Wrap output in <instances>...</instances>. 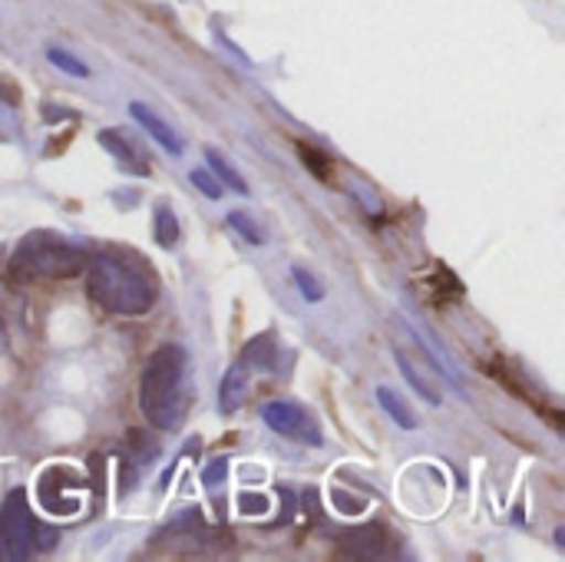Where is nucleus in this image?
Returning a JSON list of instances; mask_svg holds the SVG:
<instances>
[{
	"label": "nucleus",
	"instance_id": "obj_1",
	"mask_svg": "<svg viewBox=\"0 0 565 562\" xmlns=\"http://www.w3.org/2000/svg\"><path fill=\"white\" fill-rule=\"evenodd\" d=\"M86 268V298L109 315L136 318L156 308L159 275L156 268L132 252H96L83 262Z\"/></svg>",
	"mask_w": 565,
	"mask_h": 562
},
{
	"label": "nucleus",
	"instance_id": "obj_2",
	"mask_svg": "<svg viewBox=\"0 0 565 562\" xmlns=\"http://www.w3.org/2000/svg\"><path fill=\"white\" fill-rule=\"evenodd\" d=\"M189 351L182 344H162L149 354L139 374V411L156 431H179L189 417Z\"/></svg>",
	"mask_w": 565,
	"mask_h": 562
},
{
	"label": "nucleus",
	"instance_id": "obj_3",
	"mask_svg": "<svg viewBox=\"0 0 565 562\" xmlns=\"http://www.w3.org/2000/svg\"><path fill=\"white\" fill-rule=\"evenodd\" d=\"M86 255L63 238L60 232L50 229H33L26 232L10 258H7V278L17 285H33V282H60V278H73L83 272Z\"/></svg>",
	"mask_w": 565,
	"mask_h": 562
},
{
	"label": "nucleus",
	"instance_id": "obj_4",
	"mask_svg": "<svg viewBox=\"0 0 565 562\" xmlns=\"http://www.w3.org/2000/svg\"><path fill=\"white\" fill-rule=\"evenodd\" d=\"M56 543V530L43 527L23 490H10V497L0 507V560H30L33 553H43Z\"/></svg>",
	"mask_w": 565,
	"mask_h": 562
},
{
	"label": "nucleus",
	"instance_id": "obj_5",
	"mask_svg": "<svg viewBox=\"0 0 565 562\" xmlns=\"http://www.w3.org/2000/svg\"><path fill=\"white\" fill-rule=\"evenodd\" d=\"M262 421L268 431H275L278 437H288L295 444H308V447H324V434L321 424L295 401H268L262 407Z\"/></svg>",
	"mask_w": 565,
	"mask_h": 562
},
{
	"label": "nucleus",
	"instance_id": "obj_6",
	"mask_svg": "<svg viewBox=\"0 0 565 562\" xmlns=\"http://www.w3.org/2000/svg\"><path fill=\"white\" fill-rule=\"evenodd\" d=\"M248 394H252V371H248L245 361L238 358V361L225 371V378H222V384H218V411H222V417L238 414V411L248 404Z\"/></svg>",
	"mask_w": 565,
	"mask_h": 562
},
{
	"label": "nucleus",
	"instance_id": "obj_7",
	"mask_svg": "<svg viewBox=\"0 0 565 562\" xmlns=\"http://www.w3.org/2000/svg\"><path fill=\"white\" fill-rule=\"evenodd\" d=\"M99 146L126 169V172H136V176H146L149 172V159H146V152L122 132V129H103L99 136Z\"/></svg>",
	"mask_w": 565,
	"mask_h": 562
},
{
	"label": "nucleus",
	"instance_id": "obj_8",
	"mask_svg": "<svg viewBox=\"0 0 565 562\" xmlns=\"http://www.w3.org/2000/svg\"><path fill=\"white\" fill-rule=\"evenodd\" d=\"M129 116H132V119H136V123H139V126H142V129H146L159 146H162V149H166V152H169V156H182V149H185L182 136H179V132H175L162 116H156L146 103H129Z\"/></svg>",
	"mask_w": 565,
	"mask_h": 562
},
{
	"label": "nucleus",
	"instance_id": "obj_9",
	"mask_svg": "<svg viewBox=\"0 0 565 562\" xmlns=\"http://www.w3.org/2000/svg\"><path fill=\"white\" fill-rule=\"evenodd\" d=\"M242 361H245L248 371H275V368H278V341H275V335H271V331L255 335V338L245 344Z\"/></svg>",
	"mask_w": 565,
	"mask_h": 562
},
{
	"label": "nucleus",
	"instance_id": "obj_10",
	"mask_svg": "<svg viewBox=\"0 0 565 562\" xmlns=\"http://www.w3.org/2000/svg\"><path fill=\"white\" fill-rule=\"evenodd\" d=\"M205 162H209V172L222 182V189H232L235 195H248V182L242 179V172L232 166L228 156H222L218 149H205Z\"/></svg>",
	"mask_w": 565,
	"mask_h": 562
},
{
	"label": "nucleus",
	"instance_id": "obj_11",
	"mask_svg": "<svg viewBox=\"0 0 565 562\" xmlns=\"http://www.w3.org/2000/svg\"><path fill=\"white\" fill-rule=\"evenodd\" d=\"M152 235H156V245L166 248V252L179 245V219H175V212H172V205L166 199H159L156 209H152Z\"/></svg>",
	"mask_w": 565,
	"mask_h": 562
},
{
	"label": "nucleus",
	"instance_id": "obj_12",
	"mask_svg": "<svg viewBox=\"0 0 565 562\" xmlns=\"http://www.w3.org/2000/svg\"><path fill=\"white\" fill-rule=\"evenodd\" d=\"M377 404L384 407V414H387L397 427H404V431H417V427H420L417 414L411 411V404H407L394 388H377Z\"/></svg>",
	"mask_w": 565,
	"mask_h": 562
},
{
	"label": "nucleus",
	"instance_id": "obj_13",
	"mask_svg": "<svg viewBox=\"0 0 565 562\" xmlns=\"http://www.w3.org/2000/svg\"><path fill=\"white\" fill-rule=\"evenodd\" d=\"M341 543L348 547V553L364 556V560H381V556H387V553H384V540H381V527H377V523H374V527H364V530H358V533H348Z\"/></svg>",
	"mask_w": 565,
	"mask_h": 562
},
{
	"label": "nucleus",
	"instance_id": "obj_14",
	"mask_svg": "<svg viewBox=\"0 0 565 562\" xmlns=\"http://www.w3.org/2000/svg\"><path fill=\"white\" fill-rule=\"evenodd\" d=\"M394 358H397V368H401V374L407 378V384H411V388H414L427 404H434V407H437L444 397H440V391L434 388V381H430V378H424V374L414 368V358H411V354H404L401 348H394Z\"/></svg>",
	"mask_w": 565,
	"mask_h": 562
},
{
	"label": "nucleus",
	"instance_id": "obj_15",
	"mask_svg": "<svg viewBox=\"0 0 565 562\" xmlns=\"http://www.w3.org/2000/svg\"><path fill=\"white\" fill-rule=\"evenodd\" d=\"M298 159L311 169V176L318 182H331L334 179V162L328 159V152H318L315 146H298Z\"/></svg>",
	"mask_w": 565,
	"mask_h": 562
},
{
	"label": "nucleus",
	"instance_id": "obj_16",
	"mask_svg": "<svg viewBox=\"0 0 565 562\" xmlns=\"http://www.w3.org/2000/svg\"><path fill=\"white\" fill-rule=\"evenodd\" d=\"M46 60H50L56 70H63V73H70V76H76V79H86V76H89V66H86L79 56H73L70 50L50 46V50H46Z\"/></svg>",
	"mask_w": 565,
	"mask_h": 562
},
{
	"label": "nucleus",
	"instance_id": "obj_17",
	"mask_svg": "<svg viewBox=\"0 0 565 562\" xmlns=\"http://www.w3.org/2000/svg\"><path fill=\"white\" fill-rule=\"evenodd\" d=\"M291 275H295V285H298V291H301V298H305V301H311V305L324 301V288L318 285V278H315L308 268L295 265V268H291Z\"/></svg>",
	"mask_w": 565,
	"mask_h": 562
},
{
	"label": "nucleus",
	"instance_id": "obj_18",
	"mask_svg": "<svg viewBox=\"0 0 565 562\" xmlns=\"http://www.w3.org/2000/svg\"><path fill=\"white\" fill-rule=\"evenodd\" d=\"M228 225H232L245 242H252V245H265V232L255 225V219H252V215H245V212H228Z\"/></svg>",
	"mask_w": 565,
	"mask_h": 562
},
{
	"label": "nucleus",
	"instance_id": "obj_19",
	"mask_svg": "<svg viewBox=\"0 0 565 562\" xmlns=\"http://www.w3.org/2000/svg\"><path fill=\"white\" fill-rule=\"evenodd\" d=\"M189 182H192L205 199H222V182H218L209 169H192V172H189Z\"/></svg>",
	"mask_w": 565,
	"mask_h": 562
},
{
	"label": "nucleus",
	"instance_id": "obj_20",
	"mask_svg": "<svg viewBox=\"0 0 565 562\" xmlns=\"http://www.w3.org/2000/svg\"><path fill=\"white\" fill-rule=\"evenodd\" d=\"M225 474H228V464H225V460H212L209 470L202 474V484H205V487H218V484L225 480Z\"/></svg>",
	"mask_w": 565,
	"mask_h": 562
},
{
	"label": "nucleus",
	"instance_id": "obj_21",
	"mask_svg": "<svg viewBox=\"0 0 565 562\" xmlns=\"http://www.w3.org/2000/svg\"><path fill=\"white\" fill-rule=\"evenodd\" d=\"M242 513L262 517V513H268V500L265 497H242Z\"/></svg>",
	"mask_w": 565,
	"mask_h": 562
}]
</instances>
